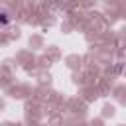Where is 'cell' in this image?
I'll use <instances>...</instances> for the list:
<instances>
[{
  "mask_svg": "<svg viewBox=\"0 0 126 126\" xmlns=\"http://www.w3.org/2000/svg\"><path fill=\"white\" fill-rule=\"evenodd\" d=\"M8 24V18H6V12H0V26H6Z\"/></svg>",
  "mask_w": 126,
  "mask_h": 126,
  "instance_id": "cell-1",
  "label": "cell"
}]
</instances>
